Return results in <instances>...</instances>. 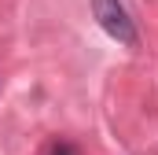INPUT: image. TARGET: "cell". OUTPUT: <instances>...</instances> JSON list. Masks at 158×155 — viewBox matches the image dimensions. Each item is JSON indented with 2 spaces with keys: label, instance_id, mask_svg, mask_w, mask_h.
Here are the masks:
<instances>
[{
  "label": "cell",
  "instance_id": "cell-1",
  "mask_svg": "<svg viewBox=\"0 0 158 155\" xmlns=\"http://www.w3.org/2000/svg\"><path fill=\"white\" fill-rule=\"evenodd\" d=\"M92 15H96V22L103 26L107 37H114L125 48H136V41H140L136 37V22L129 19V7L121 0H92Z\"/></svg>",
  "mask_w": 158,
  "mask_h": 155
},
{
  "label": "cell",
  "instance_id": "cell-2",
  "mask_svg": "<svg viewBox=\"0 0 158 155\" xmlns=\"http://www.w3.org/2000/svg\"><path fill=\"white\" fill-rule=\"evenodd\" d=\"M48 155H77V148L66 144V140H59V144H52V152H48Z\"/></svg>",
  "mask_w": 158,
  "mask_h": 155
}]
</instances>
